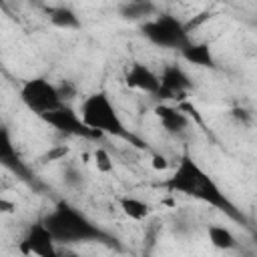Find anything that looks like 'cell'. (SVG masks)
<instances>
[{
    "instance_id": "cell-21",
    "label": "cell",
    "mask_w": 257,
    "mask_h": 257,
    "mask_svg": "<svg viewBox=\"0 0 257 257\" xmlns=\"http://www.w3.org/2000/svg\"><path fill=\"white\" fill-rule=\"evenodd\" d=\"M62 179H64V183H66L68 187H78V185L82 183V175H80L74 167H66L64 173H62Z\"/></svg>"
},
{
    "instance_id": "cell-14",
    "label": "cell",
    "mask_w": 257,
    "mask_h": 257,
    "mask_svg": "<svg viewBox=\"0 0 257 257\" xmlns=\"http://www.w3.org/2000/svg\"><path fill=\"white\" fill-rule=\"evenodd\" d=\"M46 16H48V22L60 30H78L82 26L78 14L70 6H52L46 10Z\"/></svg>"
},
{
    "instance_id": "cell-17",
    "label": "cell",
    "mask_w": 257,
    "mask_h": 257,
    "mask_svg": "<svg viewBox=\"0 0 257 257\" xmlns=\"http://www.w3.org/2000/svg\"><path fill=\"white\" fill-rule=\"evenodd\" d=\"M92 163H94L96 171L102 173V175H108V173L114 171V161H112V157L108 155V151L102 149V147H96V149L92 151Z\"/></svg>"
},
{
    "instance_id": "cell-12",
    "label": "cell",
    "mask_w": 257,
    "mask_h": 257,
    "mask_svg": "<svg viewBox=\"0 0 257 257\" xmlns=\"http://www.w3.org/2000/svg\"><path fill=\"white\" fill-rule=\"evenodd\" d=\"M181 58L193 66H201V68H215V56H213V50L207 42H189L187 46H183L179 50Z\"/></svg>"
},
{
    "instance_id": "cell-7",
    "label": "cell",
    "mask_w": 257,
    "mask_h": 257,
    "mask_svg": "<svg viewBox=\"0 0 257 257\" xmlns=\"http://www.w3.org/2000/svg\"><path fill=\"white\" fill-rule=\"evenodd\" d=\"M56 239L50 233V229L46 227V223L34 221L32 225H28L26 233L22 235L20 243H18V253L22 255H34V257H56L58 255V247H56Z\"/></svg>"
},
{
    "instance_id": "cell-3",
    "label": "cell",
    "mask_w": 257,
    "mask_h": 257,
    "mask_svg": "<svg viewBox=\"0 0 257 257\" xmlns=\"http://www.w3.org/2000/svg\"><path fill=\"white\" fill-rule=\"evenodd\" d=\"M80 118L84 120V124L92 131H96L102 137H118L124 139L128 143H133L135 147H143V143L124 126L114 102L110 100L106 90H94L88 96L82 98L80 108H78Z\"/></svg>"
},
{
    "instance_id": "cell-2",
    "label": "cell",
    "mask_w": 257,
    "mask_h": 257,
    "mask_svg": "<svg viewBox=\"0 0 257 257\" xmlns=\"http://www.w3.org/2000/svg\"><path fill=\"white\" fill-rule=\"evenodd\" d=\"M42 221L54 235L56 243L72 245V243L94 241V243L114 245V237L102 231L90 217H86L78 207H74L66 199L56 201L54 207L42 217Z\"/></svg>"
},
{
    "instance_id": "cell-19",
    "label": "cell",
    "mask_w": 257,
    "mask_h": 257,
    "mask_svg": "<svg viewBox=\"0 0 257 257\" xmlns=\"http://www.w3.org/2000/svg\"><path fill=\"white\" fill-rule=\"evenodd\" d=\"M58 90H60V96H62L64 104H68V102L76 96V86H74L70 80H62V82L58 84Z\"/></svg>"
},
{
    "instance_id": "cell-1",
    "label": "cell",
    "mask_w": 257,
    "mask_h": 257,
    "mask_svg": "<svg viewBox=\"0 0 257 257\" xmlns=\"http://www.w3.org/2000/svg\"><path fill=\"white\" fill-rule=\"evenodd\" d=\"M163 187L169 193H175V195L179 193V195H185V197L199 199V201L223 211L229 219L247 227V217L241 213V209H237L233 205V201L223 193V189L215 183V179L209 177L203 171V167L189 153L181 155V159L177 161L171 177H167L163 181Z\"/></svg>"
},
{
    "instance_id": "cell-9",
    "label": "cell",
    "mask_w": 257,
    "mask_h": 257,
    "mask_svg": "<svg viewBox=\"0 0 257 257\" xmlns=\"http://www.w3.org/2000/svg\"><path fill=\"white\" fill-rule=\"evenodd\" d=\"M124 84L133 90H141L145 94L155 96L161 88V76L145 62L133 60L124 70Z\"/></svg>"
},
{
    "instance_id": "cell-16",
    "label": "cell",
    "mask_w": 257,
    "mask_h": 257,
    "mask_svg": "<svg viewBox=\"0 0 257 257\" xmlns=\"http://www.w3.org/2000/svg\"><path fill=\"white\" fill-rule=\"evenodd\" d=\"M118 207H120V211H122L128 219H133V221H145V219H149V215H151V205H149L147 201L139 199V197L124 195V197L118 199Z\"/></svg>"
},
{
    "instance_id": "cell-13",
    "label": "cell",
    "mask_w": 257,
    "mask_h": 257,
    "mask_svg": "<svg viewBox=\"0 0 257 257\" xmlns=\"http://www.w3.org/2000/svg\"><path fill=\"white\" fill-rule=\"evenodd\" d=\"M0 161H2V165H4L6 169H10V171H14L18 177L30 181L28 169L22 165V161H20V157H18V153H16V147L12 145L10 135H8L6 128H2V137H0Z\"/></svg>"
},
{
    "instance_id": "cell-15",
    "label": "cell",
    "mask_w": 257,
    "mask_h": 257,
    "mask_svg": "<svg viewBox=\"0 0 257 257\" xmlns=\"http://www.w3.org/2000/svg\"><path fill=\"white\" fill-rule=\"evenodd\" d=\"M207 237H209V243L221 251H233L239 247V241L233 235V231L229 227H223V225H209Z\"/></svg>"
},
{
    "instance_id": "cell-18",
    "label": "cell",
    "mask_w": 257,
    "mask_h": 257,
    "mask_svg": "<svg viewBox=\"0 0 257 257\" xmlns=\"http://www.w3.org/2000/svg\"><path fill=\"white\" fill-rule=\"evenodd\" d=\"M68 155V147H62V145H56V147H52L40 161L42 163H54V161H62L64 157Z\"/></svg>"
},
{
    "instance_id": "cell-10",
    "label": "cell",
    "mask_w": 257,
    "mask_h": 257,
    "mask_svg": "<svg viewBox=\"0 0 257 257\" xmlns=\"http://www.w3.org/2000/svg\"><path fill=\"white\" fill-rule=\"evenodd\" d=\"M155 116L159 118V122L163 124V128L171 135H181L189 128V116L187 112H183L181 104H169V102H161L153 108Z\"/></svg>"
},
{
    "instance_id": "cell-8",
    "label": "cell",
    "mask_w": 257,
    "mask_h": 257,
    "mask_svg": "<svg viewBox=\"0 0 257 257\" xmlns=\"http://www.w3.org/2000/svg\"><path fill=\"white\" fill-rule=\"evenodd\" d=\"M46 124H50L52 128H56L58 133H64V135H72V137H82V139H100L102 135H98L96 131L88 128L84 124V120L80 118L78 110H72L68 104H62L58 106L56 110H50L46 114L40 116Z\"/></svg>"
},
{
    "instance_id": "cell-5",
    "label": "cell",
    "mask_w": 257,
    "mask_h": 257,
    "mask_svg": "<svg viewBox=\"0 0 257 257\" xmlns=\"http://www.w3.org/2000/svg\"><path fill=\"white\" fill-rule=\"evenodd\" d=\"M20 100L22 104L36 116H42L50 110H56L64 104L58 84L50 82L44 76H32L26 78L20 86Z\"/></svg>"
},
{
    "instance_id": "cell-20",
    "label": "cell",
    "mask_w": 257,
    "mask_h": 257,
    "mask_svg": "<svg viewBox=\"0 0 257 257\" xmlns=\"http://www.w3.org/2000/svg\"><path fill=\"white\" fill-rule=\"evenodd\" d=\"M151 167H153V171H157V173H165V171L171 169V163H169V159H167L165 155L155 153V155L151 157Z\"/></svg>"
},
{
    "instance_id": "cell-22",
    "label": "cell",
    "mask_w": 257,
    "mask_h": 257,
    "mask_svg": "<svg viewBox=\"0 0 257 257\" xmlns=\"http://www.w3.org/2000/svg\"><path fill=\"white\" fill-rule=\"evenodd\" d=\"M0 211H2V213H14V211H16V203H12V201H8L6 197H2V199H0Z\"/></svg>"
},
{
    "instance_id": "cell-4",
    "label": "cell",
    "mask_w": 257,
    "mask_h": 257,
    "mask_svg": "<svg viewBox=\"0 0 257 257\" xmlns=\"http://www.w3.org/2000/svg\"><path fill=\"white\" fill-rule=\"evenodd\" d=\"M141 32L151 44H155L159 48L181 50L183 46H187L191 42L187 24L169 12H161V14H155L153 18L145 20L141 24Z\"/></svg>"
},
{
    "instance_id": "cell-6",
    "label": "cell",
    "mask_w": 257,
    "mask_h": 257,
    "mask_svg": "<svg viewBox=\"0 0 257 257\" xmlns=\"http://www.w3.org/2000/svg\"><path fill=\"white\" fill-rule=\"evenodd\" d=\"M159 76H161V88L155 96L167 102H177V104L185 102L187 92L193 88V80L189 78L185 68L177 62H169L163 66Z\"/></svg>"
},
{
    "instance_id": "cell-11",
    "label": "cell",
    "mask_w": 257,
    "mask_h": 257,
    "mask_svg": "<svg viewBox=\"0 0 257 257\" xmlns=\"http://www.w3.org/2000/svg\"><path fill=\"white\" fill-rule=\"evenodd\" d=\"M116 12L122 20L128 22H145L155 14H159L157 6L151 0H120Z\"/></svg>"
}]
</instances>
